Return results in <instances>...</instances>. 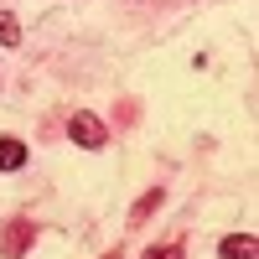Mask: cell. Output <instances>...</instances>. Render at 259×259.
<instances>
[{
    "instance_id": "obj_6",
    "label": "cell",
    "mask_w": 259,
    "mask_h": 259,
    "mask_svg": "<svg viewBox=\"0 0 259 259\" xmlns=\"http://www.w3.org/2000/svg\"><path fill=\"white\" fill-rule=\"evenodd\" d=\"M145 259H182V244H161V249H150Z\"/></svg>"
},
{
    "instance_id": "obj_3",
    "label": "cell",
    "mask_w": 259,
    "mask_h": 259,
    "mask_svg": "<svg viewBox=\"0 0 259 259\" xmlns=\"http://www.w3.org/2000/svg\"><path fill=\"white\" fill-rule=\"evenodd\" d=\"M218 259H259L254 233H228V239L218 244Z\"/></svg>"
},
{
    "instance_id": "obj_2",
    "label": "cell",
    "mask_w": 259,
    "mask_h": 259,
    "mask_svg": "<svg viewBox=\"0 0 259 259\" xmlns=\"http://www.w3.org/2000/svg\"><path fill=\"white\" fill-rule=\"evenodd\" d=\"M31 239H36V228H31V223H11V228H6V239H0V254H6V259H21V254L31 249Z\"/></svg>"
},
{
    "instance_id": "obj_1",
    "label": "cell",
    "mask_w": 259,
    "mask_h": 259,
    "mask_svg": "<svg viewBox=\"0 0 259 259\" xmlns=\"http://www.w3.org/2000/svg\"><path fill=\"white\" fill-rule=\"evenodd\" d=\"M68 135H73V145H83V150H99L104 140H109V124H104L99 114H89V109H78V114L68 119Z\"/></svg>"
},
{
    "instance_id": "obj_4",
    "label": "cell",
    "mask_w": 259,
    "mask_h": 259,
    "mask_svg": "<svg viewBox=\"0 0 259 259\" xmlns=\"http://www.w3.org/2000/svg\"><path fill=\"white\" fill-rule=\"evenodd\" d=\"M26 166V145L16 135H0V171H21Z\"/></svg>"
},
{
    "instance_id": "obj_7",
    "label": "cell",
    "mask_w": 259,
    "mask_h": 259,
    "mask_svg": "<svg viewBox=\"0 0 259 259\" xmlns=\"http://www.w3.org/2000/svg\"><path fill=\"white\" fill-rule=\"evenodd\" d=\"M104 259H114V254H104Z\"/></svg>"
},
{
    "instance_id": "obj_5",
    "label": "cell",
    "mask_w": 259,
    "mask_h": 259,
    "mask_svg": "<svg viewBox=\"0 0 259 259\" xmlns=\"http://www.w3.org/2000/svg\"><path fill=\"white\" fill-rule=\"evenodd\" d=\"M16 41H21V21L11 11H0V47H16Z\"/></svg>"
}]
</instances>
